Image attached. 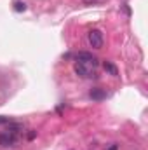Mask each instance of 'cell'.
Segmentation results:
<instances>
[{"label":"cell","instance_id":"2","mask_svg":"<svg viewBox=\"0 0 148 150\" xmlns=\"http://www.w3.org/2000/svg\"><path fill=\"white\" fill-rule=\"evenodd\" d=\"M87 42H89L91 47H94V49H101V47H103V42H105L103 33H101L99 30H91V32L87 33Z\"/></svg>","mask_w":148,"mask_h":150},{"label":"cell","instance_id":"4","mask_svg":"<svg viewBox=\"0 0 148 150\" xmlns=\"http://www.w3.org/2000/svg\"><path fill=\"white\" fill-rule=\"evenodd\" d=\"M89 96H91L92 100H96V101H103V100L106 98V91H105V89H99V87H94V89H91Z\"/></svg>","mask_w":148,"mask_h":150},{"label":"cell","instance_id":"7","mask_svg":"<svg viewBox=\"0 0 148 150\" xmlns=\"http://www.w3.org/2000/svg\"><path fill=\"white\" fill-rule=\"evenodd\" d=\"M35 136H37V131H33V129H32V131H30V133H28V134H26V138H28V140H30V142H32V140H33V138H35Z\"/></svg>","mask_w":148,"mask_h":150},{"label":"cell","instance_id":"10","mask_svg":"<svg viewBox=\"0 0 148 150\" xmlns=\"http://www.w3.org/2000/svg\"><path fill=\"white\" fill-rule=\"evenodd\" d=\"M84 2H87V4H92V2H94V0H84Z\"/></svg>","mask_w":148,"mask_h":150},{"label":"cell","instance_id":"3","mask_svg":"<svg viewBox=\"0 0 148 150\" xmlns=\"http://www.w3.org/2000/svg\"><path fill=\"white\" fill-rule=\"evenodd\" d=\"M18 142V134L5 129L4 133H0V147H14Z\"/></svg>","mask_w":148,"mask_h":150},{"label":"cell","instance_id":"9","mask_svg":"<svg viewBox=\"0 0 148 150\" xmlns=\"http://www.w3.org/2000/svg\"><path fill=\"white\" fill-rule=\"evenodd\" d=\"M117 149H118L117 145H111V147H110V149H108V150H117Z\"/></svg>","mask_w":148,"mask_h":150},{"label":"cell","instance_id":"1","mask_svg":"<svg viewBox=\"0 0 148 150\" xmlns=\"http://www.w3.org/2000/svg\"><path fill=\"white\" fill-rule=\"evenodd\" d=\"M98 70V59L91 54V52H78L77 54V61H75V74L84 77V79H91L96 77Z\"/></svg>","mask_w":148,"mask_h":150},{"label":"cell","instance_id":"5","mask_svg":"<svg viewBox=\"0 0 148 150\" xmlns=\"http://www.w3.org/2000/svg\"><path fill=\"white\" fill-rule=\"evenodd\" d=\"M103 68H105V70H106L110 75H113V77H117V75H118L117 67H115L113 63H110V61H105V63H103Z\"/></svg>","mask_w":148,"mask_h":150},{"label":"cell","instance_id":"8","mask_svg":"<svg viewBox=\"0 0 148 150\" xmlns=\"http://www.w3.org/2000/svg\"><path fill=\"white\" fill-rule=\"evenodd\" d=\"M9 122H11L9 117H2V115H0V124H9Z\"/></svg>","mask_w":148,"mask_h":150},{"label":"cell","instance_id":"6","mask_svg":"<svg viewBox=\"0 0 148 150\" xmlns=\"http://www.w3.org/2000/svg\"><path fill=\"white\" fill-rule=\"evenodd\" d=\"M14 9H16L18 12L26 11V4H25V2H16V4H14Z\"/></svg>","mask_w":148,"mask_h":150}]
</instances>
